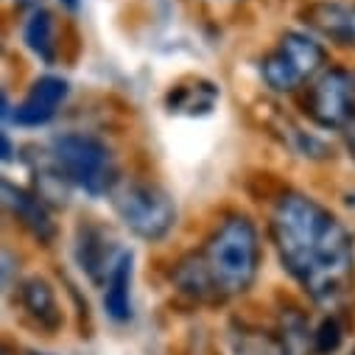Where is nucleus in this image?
I'll list each match as a JSON object with an SVG mask.
<instances>
[{
  "label": "nucleus",
  "mask_w": 355,
  "mask_h": 355,
  "mask_svg": "<svg viewBox=\"0 0 355 355\" xmlns=\"http://www.w3.org/2000/svg\"><path fill=\"white\" fill-rule=\"evenodd\" d=\"M23 3H40V0H23Z\"/></svg>",
  "instance_id": "f3484780"
},
{
  "label": "nucleus",
  "mask_w": 355,
  "mask_h": 355,
  "mask_svg": "<svg viewBox=\"0 0 355 355\" xmlns=\"http://www.w3.org/2000/svg\"><path fill=\"white\" fill-rule=\"evenodd\" d=\"M305 20L330 42L355 48V0H322L305 12Z\"/></svg>",
  "instance_id": "0eeeda50"
},
{
  "label": "nucleus",
  "mask_w": 355,
  "mask_h": 355,
  "mask_svg": "<svg viewBox=\"0 0 355 355\" xmlns=\"http://www.w3.org/2000/svg\"><path fill=\"white\" fill-rule=\"evenodd\" d=\"M210 93H218V90L207 81H199L193 87H176V90L168 96V107H171V112H188V115L210 112L216 98H199V96H210Z\"/></svg>",
  "instance_id": "ddd939ff"
},
{
  "label": "nucleus",
  "mask_w": 355,
  "mask_h": 355,
  "mask_svg": "<svg viewBox=\"0 0 355 355\" xmlns=\"http://www.w3.org/2000/svg\"><path fill=\"white\" fill-rule=\"evenodd\" d=\"M26 45L45 62L53 59V20L45 9H37L31 20L26 23Z\"/></svg>",
  "instance_id": "4468645a"
},
{
  "label": "nucleus",
  "mask_w": 355,
  "mask_h": 355,
  "mask_svg": "<svg viewBox=\"0 0 355 355\" xmlns=\"http://www.w3.org/2000/svg\"><path fill=\"white\" fill-rule=\"evenodd\" d=\"M115 210L121 221L143 241H159L176 224V207L171 196L148 182H129L115 193Z\"/></svg>",
  "instance_id": "39448f33"
},
{
  "label": "nucleus",
  "mask_w": 355,
  "mask_h": 355,
  "mask_svg": "<svg viewBox=\"0 0 355 355\" xmlns=\"http://www.w3.org/2000/svg\"><path fill=\"white\" fill-rule=\"evenodd\" d=\"M129 286H132V254L126 252L104 283V308L115 322H126L132 316Z\"/></svg>",
  "instance_id": "9b49d317"
},
{
  "label": "nucleus",
  "mask_w": 355,
  "mask_h": 355,
  "mask_svg": "<svg viewBox=\"0 0 355 355\" xmlns=\"http://www.w3.org/2000/svg\"><path fill=\"white\" fill-rule=\"evenodd\" d=\"M62 3H64L67 9H76V6H78V0H62Z\"/></svg>",
  "instance_id": "dca6fc26"
},
{
  "label": "nucleus",
  "mask_w": 355,
  "mask_h": 355,
  "mask_svg": "<svg viewBox=\"0 0 355 355\" xmlns=\"http://www.w3.org/2000/svg\"><path fill=\"white\" fill-rule=\"evenodd\" d=\"M272 241L286 272L319 305H338L355 286V246L347 227L319 202L288 193L272 210Z\"/></svg>",
  "instance_id": "f257e3e1"
},
{
  "label": "nucleus",
  "mask_w": 355,
  "mask_h": 355,
  "mask_svg": "<svg viewBox=\"0 0 355 355\" xmlns=\"http://www.w3.org/2000/svg\"><path fill=\"white\" fill-rule=\"evenodd\" d=\"M20 302L23 308L28 311V316H34V322L40 327H45L48 333L59 330L62 324V311H59V302H56V294L53 288L45 283V280H28L20 286Z\"/></svg>",
  "instance_id": "9d476101"
},
{
  "label": "nucleus",
  "mask_w": 355,
  "mask_h": 355,
  "mask_svg": "<svg viewBox=\"0 0 355 355\" xmlns=\"http://www.w3.org/2000/svg\"><path fill=\"white\" fill-rule=\"evenodd\" d=\"M64 98H67V81L59 76H42L34 81L23 104L15 110V121L20 126H42L56 115Z\"/></svg>",
  "instance_id": "6e6552de"
},
{
  "label": "nucleus",
  "mask_w": 355,
  "mask_h": 355,
  "mask_svg": "<svg viewBox=\"0 0 355 355\" xmlns=\"http://www.w3.org/2000/svg\"><path fill=\"white\" fill-rule=\"evenodd\" d=\"M347 146H349V151H352V157H355V126H349V135H347Z\"/></svg>",
  "instance_id": "2eb2a0df"
},
{
  "label": "nucleus",
  "mask_w": 355,
  "mask_h": 355,
  "mask_svg": "<svg viewBox=\"0 0 355 355\" xmlns=\"http://www.w3.org/2000/svg\"><path fill=\"white\" fill-rule=\"evenodd\" d=\"M308 115L324 129H349L355 126V73L327 70L308 90Z\"/></svg>",
  "instance_id": "423d86ee"
},
{
  "label": "nucleus",
  "mask_w": 355,
  "mask_h": 355,
  "mask_svg": "<svg viewBox=\"0 0 355 355\" xmlns=\"http://www.w3.org/2000/svg\"><path fill=\"white\" fill-rule=\"evenodd\" d=\"M227 347H230V355H288L286 344H280L269 333L246 330V327L230 330Z\"/></svg>",
  "instance_id": "f8f14e48"
},
{
  "label": "nucleus",
  "mask_w": 355,
  "mask_h": 355,
  "mask_svg": "<svg viewBox=\"0 0 355 355\" xmlns=\"http://www.w3.org/2000/svg\"><path fill=\"white\" fill-rule=\"evenodd\" d=\"M260 266V238L246 216H227L202 249L176 263L173 286L196 302H227L252 288Z\"/></svg>",
  "instance_id": "f03ea898"
},
{
  "label": "nucleus",
  "mask_w": 355,
  "mask_h": 355,
  "mask_svg": "<svg viewBox=\"0 0 355 355\" xmlns=\"http://www.w3.org/2000/svg\"><path fill=\"white\" fill-rule=\"evenodd\" d=\"M3 202L12 210V216L31 235H37L40 241H51L53 238V221H51L48 210L42 207V202L37 196H31L28 191H23V188H17L12 182H3Z\"/></svg>",
  "instance_id": "1a4fd4ad"
},
{
  "label": "nucleus",
  "mask_w": 355,
  "mask_h": 355,
  "mask_svg": "<svg viewBox=\"0 0 355 355\" xmlns=\"http://www.w3.org/2000/svg\"><path fill=\"white\" fill-rule=\"evenodd\" d=\"M324 48L305 37V34H286L277 48L263 59L260 64V73H263V81L272 87L277 93H291L297 87H302L305 81H311L322 67H324Z\"/></svg>",
  "instance_id": "20e7f679"
},
{
  "label": "nucleus",
  "mask_w": 355,
  "mask_h": 355,
  "mask_svg": "<svg viewBox=\"0 0 355 355\" xmlns=\"http://www.w3.org/2000/svg\"><path fill=\"white\" fill-rule=\"evenodd\" d=\"M53 162L56 171L62 173V180L101 196L112 191L115 185V162L107 148L93 135H62L53 140Z\"/></svg>",
  "instance_id": "7ed1b4c3"
}]
</instances>
